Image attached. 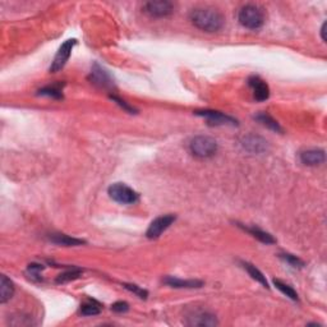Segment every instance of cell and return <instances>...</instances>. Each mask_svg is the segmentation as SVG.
I'll use <instances>...</instances> for the list:
<instances>
[{
  "mask_svg": "<svg viewBox=\"0 0 327 327\" xmlns=\"http://www.w3.org/2000/svg\"><path fill=\"white\" fill-rule=\"evenodd\" d=\"M100 312L101 307L96 300H87V302L82 304L81 307V313L83 316H96Z\"/></svg>",
  "mask_w": 327,
  "mask_h": 327,
  "instance_id": "obj_21",
  "label": "cell"
},
{
  "mask_svg": "<svg viewBox=\"0 0 327 327\" xmlns=\"http://www.w3.org/2000/svg\"><path fill=\"white\" fill-rule=\"evenodd\" d=\"M185 318H187L185 324L188 326H216L218 324L215 316L201 309L188 313Z\"/></svg>",
  "mask_w": 327,
  "mask_h": 327,
  "instance_id": "obj_8",
  "label": "cell"
},
{
  "mask_svg": "<svg viewBox=\"0 0 327 327\" xmlns=\"http://www.w3.org/2000/svg\"><path fill=\"white\" fill-rule=\"evenodd\" d=\"M189 150L197 158H211L218 152V142L211 137L197 136L189 143Z\"/></svg>",
  "mask_w": 327,
  "mask_h": 327,
  "instance_id": "obj_3",
  "label": "cell"
},
{
  "mask_svg": "<svg viewBox=\"0 0 327 327\" xmlns=\"http://www.w3.org/2000/svg\"><path fill=\"white\" fill-rule=\"evenodd\" d=\"M243 267H244L245 270H247V272L249 273V275L253 277L255 280H257L258 282H261V284L264 285L265 288H269V282H267L266 280V276L264 275V273L261 272L260 270L257 269L256 266H253L252 264H249V262H243Z\"/></svg>",
  "mask_w": 327,
  "mask_h": 327,
  "instance_id": "obj_18",
  "label": "cell"
},
{
  "mask_svg": "<svg viewBox=\"0 0 327 327\" xmlns=\"http://www.w3.org/2000/svg\"><path fill=\"white\" fill-rule=\"evenodd\" d=\"M43 265H36V264H32L30 265V267H28V271H30L31 273V277L32 279H35V277H37V279L40 280V272H41V270H43Z\"/></svg>",
  "mask_w": 327,
  "mask_h": 327,
  "instance_id": "obj_27",
  "label": "cell"
},
{
  "mask_svg": "<svg viewBox=\"0 0 327 327\" xmlns=\"http://www.w3.org/2000/svg\"><path fill=\"white\" fill-rule=\"evenodd\" d=\"M266 141L264 138H261L258 136H247L243 138L242 146L244 147L247 151L253 152V154H260V152H264L266 150L267 145Z\"/></svg>",
  "mask_w": 327,
  "mask_h": 327,
  "instance_id": "obj_13",
  "label": "cell"
},
{
  "mask_svg": "<svg viewBox=\"0 0 327 327\" xmlns=\"http://www.w3.org/2000/svg\"><path fill=\"white\" fill-rule=\"evenodd\" d=\"M39 95L52 97V99H63V88H61V85L48 86V87L41 88L39 91Z\"/></svg>",
  "mask_w": 327,
  "mask_h": 327,
  "instance_id": "obj_20",
  "label": "cell"
},
{
  "mask_svg": "<svg viewBox=\"0 0 327 327\" xmlns=\"http://www.w3.org/2000/svg\"><path fill=\"white\" fill-rule=\"evenodd\" d=\"M88 79L91 81V83H94L95 86L100 88L108 90V88L114 87V81H112L109 72L104 69L99 64H94V67H92L91 72H90V76H88Z\"/></svg>",
  "mask_w": 327,
  "mask_h": 327,
  "instance_id": "obj_6",
  "label": "cell"
},
{
  "mask_svg": "<svg viewBox=\"0 0 327 327\" xmlns=\"http://www.w3.org/2000/svg\"><path fill=\"white\" fill-rule=\"evenodd\" d=\"M111 309L114 312H118V313L127 312L128 309H129V306H128V303H125V302H116V303L112 304Z\"/></svg>",
  "mask_w": 327,
  "mask_h": 327,
  "instance_id": "obj_28",
  "label": "cell"
},
{
  "mask_svg": "<svg viewBox=\"0 0 327 327\" xmlns=\"http://www.w3.org/2000/svg\"><path fill=\"white\" fill-rule=\"evenodd\" d=\"M143 9L147 14H150L151 17H167L171 13L174 12V5L173 3L166 1V0H158V1H149L146 3Z\"/></svg>",
  "mask_w": 327,
  "mask_h": 327,
  "instance_id": "obj_7",
  "label": "cell"
},
{
  "mask_svg": "<svg viewBox=\"0 0 327 327\" xmlns=\"http://www.w3.org/2000/svg\"><path fill=\"white\" fill-rule=\"evenodd\" d=\"M192 23L205 32H216L224 26V17L212 8H196L189 14Z\"/></svg>",
  "mask_w": 327,
  "mask_h": 327,
  "instance_id": "obj_1",
  "label": "cell"
},
{
  "mask_svg": "<svg viewBox=\"0 0 327 327\" xmlns=\"http://www.w3.org/2000/svg\"><path fill=\"white\" fill-rule=\"evenodd\" d=\"M240 24L243 27L249 28V30H258L264 26L265 23V14L264 10L261 9L258 5L255 4H247L239 10Z\"/></svg>",
  "mask_w": 327,
  "mask_h": 327,
  "instance_id": "obj_2",
  "label": "cell"
},
{
  "mask_svg": "<svg viewBox=\"0 0 327 327\" xmlns=\"http://www.w3.org/2000/svg\"><path fill=\"white\" fill-rule=\"evenodd\" d=\"M164 282L171 288H176V289H192V288H201L203 285L202 281H198V280H182V279H176V277H173V276H170V277H166V279L164 280Z\"/></svg>",
  "mask_w": 327,
  "mask_h": 327,
  "instance_id": "obj_14",
  "label": "cell"
},
{
  "mask_svg": "<svg viewBox=\"0 0 327 327\" xmlns=\"http://www.w3.org/2000/svg\"><path fill=\"white\" fill-rule=\"evenodd\" d=\"M124 288L128 289L129 291H132V293L137 294V295H138L140 298H142V299H146L147 295H149L147 291L143 290V289H141L140 286H137V285H134V284H124Z\"/></svg>",
  "mask_w": 327,
  "mask_h": 327,
  "instance_id": "obj_25",
  "label": "cell"
},
{
  "mask_svg": "<svg viewBox=\"0 0 327 327\" xmlns=\"http://www.w3.org/2000/svg\"><path fill=\"white\" fill-rule=\"evenodd\" d=\"M248 85L253 91L257 101H266L270 97V88L266 82L258 76H252L248 78Z\"/></svg>",
  "mask_w": 327,
  "mask_h": 327,
  "instance_id": "obj_11",
  "label": "cell"
},
{
  "mask_svg": "<svg viewBox=\"0 0 327 327\" xmlns=\"http://www.w3.org/2000/svg\"><path fill=\"white\" fill-rule=\"evenodd\" d=\"M50 240L53 243L58 245H81L85 244V240L77 239V238H72L69 235H65V234H52L50 235Z\"/></svg>",
  "mask_w": 327,
  "mask_h": 327,
  "instance_id": "obj_16",
  "label": "cell"
},
{
  "mask_svg": "<svg viewBox=\"0 0 327 327\" xmlns=\"http://www.w3.org/2000/svg\"><path fill=\"white\" fill-rule=\"evenodd\" d=\"M273 284H275L276 288L279 289V290L281 291L282 294H285L286 297H289V298H290V299H293V300H298L297 291L294 290V289L291 288L290 285L285 284V282L280 281V280H273Z\"/></svg>",
  "mask_w": 327,
  "mask_h": 327,
  "instance_id": "obj_22",
  "label": "cell"
},
{
  "mask_svg": "<svg viewBox=\"0 0 327 327\" xmlns=\"http://www.w3.org/2000/svg\"><path fill=\"white\" fill-rule=\"evenodd\" d=\"M326 26H327V23L325 22V23L322 24V28H321V36L325 43H326Z\"/></svg>",
  "mask_w": 327,
  "mask_h": 327,
  "instance_id": "obj_29",
  "label": "cell"
},
{
  "mask_svg": "<svg viewBox=\"0 0 327 327\" xmlns=\"http://www.w3.org/2000/svg\"><path fill=\"white\" fill-rule=\"evenodd\" d=\"M110 99H111L112 101H115V103L118 104V105L120 106V108H123V109H124L125 111L130 112V114H133V112H136V109H134V108H132V106H130V105H128V104L125 103V101H123V100H121V99H119V97L110 96Z\"/></svg>",
  "mask_w": 327,
  "mask_h": 327,
  "instance_id": "obj_26",
  "label": "cell"
},
{
  "mask_svg": "<svg viewBox=\"0 0 327 327\" xmlns=\"http://www.w3.org/2000/svg\"><path fill=\"white\" fill-rule=\"evenodd\" d=\"M196 115L203 116L211 125H236L235 119L220 111L202 110V111H196Z\"/></svg>",
  "mask_w": 327,
  "mask_h": 327,
  "instance_id": "obj_10",
  "label": "cell"
},
{
  "mask_svg": "<svg viewBox=\"0 0 327 327\" xmlns=\"http://www.w3.org/2000/svg\"><path fill=\"white\" fill-rule=\"evenodd\" d=\"M299 159L302 164L307 165V166H317L325 163L326 155H325L324 150H307V151L300 152Z\"/></svg>",
  "mask_w": 327,
  "mask_h": 327,
  "instance_id": "obj_12",
  "label": "cell"
},
{
  "mask_svg": "<svg viewBox=\"0 0 327 327\" xmlns=\"http://www.w3.org/2000/svg\"><path fill=\"white\" fill-rule=\"evenodd\" d=\"M239 226H242V225H239ZM243 229H244L245 231H248L251 235H253L255 238H257L260 242L262 243H266V244H273V243L276 242L275 239H273V236L271 235V234L266 233V231L261 230V229H258V227L256 226H252V227H245V226H242Z\"/></svg>",
  "mask_w": 327,
  "mask_h": 327,
  "instance_id": "obj_17",
  "label": "cell"
},
{
  "mask_svg": "<svg viewBox=\"0 0 327 327\" xmlns=\"http://www.w3.org/2000/svg\"><path fill=\"white\" fill-rule=\"evenodd\" d=\"M82 271L78 269H73V270H69V271H65V272H63L61 275H59L58 280L56 281L58 282H67V281H70V280H74V279H78L79 276H81Z\"/></svg>",
  "mask_w": 327,
  "mask_h": 327,
  "instance_id": "obj_23",
  "label": "cell"
},
{
  "mask_svg": "<svg viewBox=\"0 0 327 327\" xmlns=\"http://www.w3.org/2000/svg\"><path fill=\"white\" fill-rule=\"evenodd\" d=\"M14 294V285L5 275L0 277V303H6Z\"/></svg>",
  "mask_w": 327,
  "mask_h": 327,
  "instance_id": "obj_15",
  "label": "cell"
},
{
  "mask_svg": "<svg viewBox=\"0 0 327 327\" xmlns=\"http://www.w3.org/2000/svg\"><path fill=\"white\" fill-rule=\"evenodd\" d=\"M255 119H257L261 124H264L265 127L270 128V129L275 130V132H282L281 127L279 125V123H277V121H276L273 118H271L270 115L265 114V112H261V114L256 115Z\"/></svg>",
  "mask_w": 327,
  "mask_h": 327,
  "instance_id": "obj_19",
  "label": "cell"
},
{
  "mask_svg": "<svg viewBox=\"0 0 327 327\" xmlns=\"http://www.w3.org/2000/svg\"><path fill=\"white\" fill-rule=\"evenodd\" d=\"M77 44L76 39H69L67 40L65 43L61 44V46L59 48L58 53L55 55L54 60H53L52 65L49 68V72L50 73H56L60 69H63L64 65L67 64V61L69 60V56L72 54V50L74 48V45Z\"/></svg>",
  "mask_w": 327,
  "mask_h": 327,
  "instance_id": "obj_5",
  "label": "cell"
},
{
  "mask_svg": "<svg viewBox=\"0 0 327 327\" xmlns=\"http://www.w3.org/2000/svg\"><path fill=\"white\" fill-rule=\"evenodd\" d=\"M174 221H175V216L174 215H164L158 218H155L154 221L150 224L146 235H147V238H150V239H156V238H159Z\"/></svg>",
  "mask_w": 327,
  "mask_h": 327,
  "instance_id": "obj_9",
  "label": "cell"
},
{
  "mask_svg": "<svg viewBox=\"0 0 327 327\" xmlns=\"http://www.w3.org/2000/svg\"><path fill=\"white\" fill-rule=\"evenodd\" d=\"M280 258L284 260L286 264H289L290 266H293V267H303L304 266L303 261L299 260V258L295 257V256H293V255H288V253H285V255H280Z\"/></svg>",
  "mask_w": 327,
  "mask_h": 327,
  "instance_id": "obj_24",
  "label": "cell"
},
{
  "mask_svg": "<svg viewBox=\"0 0 327 327\" xmlns=\"http://www.w3.org/2000/svg\"><path fill=\"white\" fill-rule=\"evenodd\" d=\"M110 198L114 200L115 202L121 203V205H133L138 201V193L127 184L123 183H115V184L110 185L108 189Z\"/></svg>",
  "mask_w": 327,
  "mask_h": 327,
  "instance_id": "obj_4",
  "label": "cell"
}]
</instances>
